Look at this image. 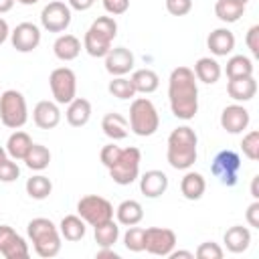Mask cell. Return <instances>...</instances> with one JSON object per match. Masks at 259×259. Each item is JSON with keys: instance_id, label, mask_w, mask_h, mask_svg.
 I'll use <instances>...</instances> for the list:
<instances>
[{"instance_id": "4316f807", "label": "cell", "mask_w": 259, "mask_h": 259, "mask_svg": "<svg viewBox=\"0 0 259 259\" xmlns=\"http://www.w3.org/2000/svg\"><path fill=\"white\" fill-rule=\"evenodd\" d=\"M59 233H61V239L77 243V241H81L85 237L87 223L79 214H67V217H63V221L59 225Z\"/></svg>"}, {"instance_id": "83f0119b", "label": "cell", "mask_w": 259, "mask_h": 259, "mask_svg": "<svg viewBox=\"0 0 259 259\" xmlns=\"http://www.w3.org/2000/svg\"><path fill=\"white\" fill-rule=\"evenodd\" d=\"M32 138L22 132V130H16L14 134H10V138L6 140V154L12 158V160H24V156L28 154L30 146H32Z\"/></svg>"}, {"instance_id": "484cf974", "label": "cell", "mask_w": 259, "mask_h": 259, "mask_svg": "<svg viewBox=\"0 0 259 259\" xmlns=\"http://www.w3.org/2000/svg\"><path fill=\"white\" fill-rule=\"evenodd\" d=\"M65 117H67L69 125L83 127L89 121V117H91V103L85 97H75L71 103H67Z\"/></svg>"}, {"instance_id": "7a4b0ae2", "label": "cell", "mask_w": 259, "mask_h": 259, "mask_svg": "<svg viewBox=\"0 0 259 259\" xmlns=\"http://www.w3.org/2000/svg\"><path fill=\"white\" fill-rule=\"evenodd\" d=\"M198 136L190 125H178L168 136L166 160L174 170H188L196 162Z\"/></svg>"}, {"instance_id": "816d5d0a", "label": "cell", "mask_w": 259, "mask_h": 259, "mask_svg": "<svg viewBox=\"0 0 259 259\" xmlns=\"http://www.w3.org/2000/svg\"><path fill=\"white\" fill-rule=\"evenodd\" d=\"M12 6H14V0H0V14L12 10Z\"/></svg>"}, {"instance_id": "d4e9b609", "label": "cell", "mask_w": 259, "mask_h": 259, "mask_svg": "<svg viewBox=\"0 0 259 259\" xmlns=\"http://www.w3.org/2000/svg\"><path fill=\"white\" fill-rule=\"evenodd\" d=\"M204 190H206V180H204V176L200 172L188 170L182 176V180H180V192H182V196L186 200H198V198H202Z\"/></svg>"}, {"instance_id": "9c48e42d", "label": "cell", "mask_w": 259, "mask_h": 259, "mask_svg": "<svg viewBox=\"0 0 259 259\" xmlns=\"http://www.w3.org/2000/svg\"><path fill=\"white\" fill-rule=\"evenodd\" d=\"M49 85L55 101L59 105H67L77 97V77L69 67H57L49 75Z\"/></svg>"}, {"instance_id": "5bb4252c", "label": "cell", "mask_w": 259, "mask_h": 259, "mask_svg": "<svg viewBox=\"0 0 259 259\" xmlns=\"http://www.w3.org/2000/svg\"><path fill=\"white\" fill-rule=\"evenodd\" d=\"M10 42L18 53H32L40 45V28L34 22H20L10 30Z\"/></svg>"}, {"instance_id": "7bdbcfd3", "label": "cell", "mask_w": 259, "mask_h": 259, "mask_svg": "<svg viewBox=\"0 0 259 259\" xmlns=\"http://www.w3.org/2000/svg\"><path fill=\"white\" fill-rule=\"evenodd\" d=\"M103 8L107 14L111 16H119L123 12H127L130 8V0H103Z\"/></svg>"}, {"instance_id": "ffe728a7", "label": "cell", "mask_w": 259, "mask_h": 259, "mask_svg": "<svg viewBox=\"0 0 259 259\" xmlns=\"http://www.w3.org/2000/svg\"><path fill=\"white\" fill-rule=\"evenodd\" d=\"M227 93L231 99H235L237 103H245L251 101L257 93V81L255 77H237V79H229L227 83Z\"/></svg>"}, {"instance_id": "2e32d148", "label": "cell", "mask_w": 259, "mask_h": 259, "mask_svg": "<svg viewBox=\"0 0 259 259\" xmlns=\"http://www.w3.org/2000/svg\"><path fill=\"white\" fill-rule=\"evenodd\" d=\"M249 121H251V115L249 111L241 105V103H233V105H227L223 111H221V127L229 134H241L249 127Z\"/></svg>"}, {"instance_id": "44dd1931", "label": "cell", "mask_w": 259, "mask_h": 259, "mask_svg": "<svg viewBox=\"0 0 259 259\" xmlns=\"http://www.w3.org/2000/svg\"><path fill=\"white\" fill-rule=\"evenodd\" d=\"M225 247L231 251V253H243L249 249L251 245V231L243 225H233L225 231Z\"/></svg>"}, {"instance_id": "bcb514c9", "label": "cell", "mask_w": 259, "mask_h": 259, "mask_svg": "<svg viewBox=\"0 0 259 259\" xmlns=\"http://www.w3.org/2000/svg\"><path fill=\"white\" fill-rule=\"evenodd\" d=\"M67 4H69V8H71V10L85 12V10H89V8L95 4V0H67Z\"/></svg>"}, {"instance_id": "4dcf8cb0", "label": "cell", "mask_w": 259, "mask_h": 259, "mask_svg": "<svg viewBox=\"0 0 259 259\" xmlns=\"http://www.w3.org/2000/svg\"><path fill=\"white\" fill-rule=\"evenodd\" d=\"M245 6H247V4L237 2V0H217V4H214V14H217V18H219L221 22L231 24V22H237V20L243 16Z\"/></svg>"}, {"instance_id": "4fadbf2b", "label": "cell", "mask_w": 259, "mask_h": 259, "mask_svg": "<svg viewBox=\"0 0 259 259\" xmlns=\"http://www.w3.org/2000/svg\"><path fill=\"white\" fill-rule=\"evenodd\" d=\"M0 255L6 259H26L30 255L28 243L8 225H0Z\"/></svg>"}, {"instance_id": "6da1fadb", "label": "cell", "mask_w": 259, "mask_h": 259, "mask_svg": "<svg viewBox=\"0 0 259 259\" xmlns=\"http://www.w3.org/2000/svg\"><path fill=\"white\" fill-rule=\"evenodd\" d=\"M168 101L172 115L190 121L198 113V85L190 67H176L168 79Z\"/></svg>"}, {"instance_id": "ba28073f", "label": "cell", "mask_w": 259, "mask_h": 259, "mask_svg": "<svg viewBox=\"0 0 259 259\" xmlns=\"http://www.w3.org/2000/svg\"><path fill=\"white\" fill-rule=\"evenodd\" d=\"M77 214L91 227L95 225H101L105 221H111L113 219V204L99 196V194H87L83 198H79L77 202Z\"/></svg>"}, {"instance_id": "52a82bcc", "label": "cell", "mask_w": 259, "mask_h": 259, "mask_svg": "<svg viewBox=\"0 0 259 259\" xmlns=\"http://www.w3.org/2000/svg\"><path fill=\"white\" fill-rule=\"evenodd\" d=\"M140 162H142V152L136 146L121 148L117 162L111 168H107L111 180L119 186H127L132 182H136L140 176Z\"/></svg>"}, {"instance_id": "8fae6325", "label": "cell", "mask_w": 259, "mask_h": 259, "mask_svg": "<svg viewBox=\"0 0 259 259\" xmlns=\"http://www.w3.org/2000/svg\"><path fill=\"white\" fill-rule=\"evenodd\" d=\"M174 247H176V233L172 229L166 227L144 229V251L158 257H168Z\"/></svg>"}, {"instance_id": "9a60e30c", "label": "cell", "mask_w": 259, "mask_h": 259, "mask_svg": "<svg viewBox=\"0 0 259 259\" xmlns=\"http://www.w3.org/2000/svg\"><path fill=\"white\" fill-rule=\"evenodd\" d=\"M103 59H105V71L109 75H113V77H125L136 65L134 53L130 49H125V47L109 49V53Z\"/></svg>"}, {"instance_id": "60d3db41", "label": "cell", "mask_w": 259, "mask_h": 259, "mask_svg": "<svg viewBox=\"0 0 259 259\" xmlns=\"http://www.w3.org/2000/svg\"><path fill=\"white\" fill-rule=\"evenodd\" d=\"M119 154H121V148L115 146V144L111 142V144H105V146L101 148V152H99V160H101V164H103L105 168H111V166L117 162Z\"/></svg>"}, {"instance_id": "3957f363", "label": "cell", "mask_w": 259, "mask_h": 259, "mask_svg": "<svg viewBox=\"0 0 259 259\" xmlns=\"http://www.w3.org/2000/svg\"><path fill=\"white\" fill-rule=\"evenodd\" d=\"M26 235L34 247V253L42 259L57 257L61 251V233L59 227L45 217H36L28 221L26 225Z\"/></svg>"}, {"instance_id": "7402d4cb", "label": "cell", "mask_w": 259, "mask_h": 259, "mask_svg": "<svg viewBox=\"0 0 259 259\" xmlns=\"http://www.w3.org/2000/svg\"><path fill=\"white\" fill-rule=\"evenodd\" d=\"M196 81H202L206 85H212L221 79L223 75V69H221V63L212 57H200L196 63H194V69H192Z\"/></svg>"}, {"instance_id": "e575fe53", "label": "cell", "mask_w": 259, "mask_h": 259, "mask_svg": "<svg viewBox=\"0 0 259 259\" xmlns=\"http://www.w3.org/2000/svg\"><path fill=\"white\" fill-rule=\"evenodd\" d=\"M24 188H26V194H28L30 198H34V200H45V198H49V194L53 192V182H51L47 176H42V174H34V176H30V178L26 180Z\"/></svg>"}, {"instance_id": "11a10c76", "label": "cell", "mask_w": 259, "mask_h": 259, "mask_svg": "<svg viewBox=\"0 0 259 259\" xmlns=\"http://www.w3.org/2000/svg\"><path fill=\"white\" fill-rule=\"evenodd\" d=\"M237 2H243V4H247V2H249V0H237Z\"/></svg>"}, {"instance_id": "277c9868", "label": "cell", "mask_w": 259, "mask_h": 259, "mask_svg": "<svg viewBox=\"0 0 259 259\" xmlns=\"http://www.w3.org/2000/svg\"><path fill=\"white\" fill-rule=\"evenodd\" d=\"M115 36H117L115 18L113 16H99L87 28V32L83 36V49L87 51V55H91L95 59L105 57L109 53Z\"/></svg>"}, {"instance_id": "7dc6e473", "label": "cell", "mask_w": 259, "mask_h": 259, "mask_svg": "<svg viewBox=\"0 0 259 259\" xmlns=\"http://www.w3.org/2000/svg\"><path fill=\"white\" fill-rule=\"evenodd\" d=\"M95 257H97V259H119V255H117L111 247H101Z\"/></svg>"}, {"instance_id": "f1b7e54d", "label": "cell", "mask_w": 259, "mask_h": 259, "mask_svg": "<svg viewBox=\"0 0 259 259\" xmlns=\"http://www.w3.org/2000/svg\"><path fill=\"white\" fill-rule=\"evenodd\" d=\"M130 81H132L136 93H144V95L154 93L158 89V85H160V77L152 69H138V71H134Z\"/></svg>"}, {"instance_id": "f35d334b", "label": "cell", "mask_w": 259, "mask_h": 259, "mask_svg": "<svg viewBox=\"0 0 259 259\" xmlns=\"http://www.w3.org/2000/svg\"><path fill=\"white\" fill-rule=\"evenodd\" d=\"M198 259H223L225 251L219 243H212V241H206V243H200L196 253H194Z\"/></svg>"}, {"instance_id": "ab89813d", "label": "cell", "mask_w": 259, "mask_h": 259, "mask_svg": "<svg viewBox=\"0 0 259 259\" xmlns=\"http://www.w3.org/2000/svg\"><path fill=\"white\" fill-rule=\"evenodd\" d=\"M20 176V168L12 158H4L0 162V182H14Z\"/></svg>"}, {"instance_id": "b9f144b4", "label": "cell", "mask_w": 259, "mask_h": 259, "mask_svg": "<svg viewBox=\"0 0 259 259\" xmlns=\"http://www.w3.org/2000/svg\"><path fill=\"white\" fill-rule=\"evenodd\" d=\"M166 10L172 16H186L192 10V0H166Z\"/></svg>"}, {"instance_id": "f5cc1de1", "label": "cell", "mask_w": 259, "mask_h": 259, "mask_svg": "<svg viewBox=\"0 0 259 259\" xmlns=\"http://www.w3.org/2000/svg\"><path fill=\"white\" fill-rule=\"evenodd\" d=\"M14 2H18V4H24V6H32V4H36L38 0H14Z\"/></svg>"}, {"instance_id": "8d00e7d4", "label": "cell", "mask_w": 259, "mask_h": 259, "mask_svg": "<svg viewBox=\"0 0 259 259\" xmlns=\"http://www.w3.org/2000/svg\"><path fill=\"white\" fill-rule=\"evenodd\" d=\"M123 245L132 253L144 251V227H136V225L127 227V231L123 235Z\"/></svg>"}, {"instance_id": "ee69618b", "label": "cell", "mask_w": 259, "mask_h": 259, "mask_svg": "<svg viewBox=\"0 0 259 259\" xmlns=\"http://www.w3.org/2000/svg\"><path fill=\"white\" fill-rule=\"evenodd\" d=\"M245 42H247L251 55H253V57H259V24H253V26L247 30Z\"/></svg>"}, {"instance_id": "cb8c5ba5", "label": "cell", "mask_w": 259, "mask_h": 259, "mask_svg": "<svg viewBox=\"0 0 259 259\" xmlns=\"http://www.w3.org/2000/svg\"><path fill=\"white\" fill-rule=\"evenodd\" d=\"M53 53L59 61H73L81 53V40L75 34H59L53 42Z\"/></svg>"}, {"instance_id": "1f68e13d", "label": "cell", "mask_w": 259, "mask_h": 259, "mask_svg": "<svg viewBox=\"0 0 259 259\" xmlns=\"http://www.w3.org/2000/svg\"><path fill=\"white\" fill-rule=\"evenodd\" d=\"M93 235H95V243L99 247H113L119 239V227L117 223L111 221H105L101 225H95L93 227Z\"/></svg>"}, {"instance_id": "603a6c76", "label": "cell", "mask_w": 259, "mask_h": 259, "mask_svg": "<svg viewBox=\"0 0 259 259\" xmlns=\"http://www.w3.org/2000/svg\"><path fill=\"white\" fill-rule=\"evenodd\" d=\"M101 130H103V134L109 138V140H123V138H127V134H130V123H127V119L121 115V113H115V111H111V113H105L103 115V119H101Z\"/></svg>"}, {"instance_id": "30bf717a", "label": "cell", "mask_w": 259, "mask_h": 259, "mask_svg": "<svg viewBox=\"0 0 259 259\" xmlns=\"http://www.w3.org/2000/svg\"><path fill=\"white\" fill-rule=\"evenodd\" d=\"M210 172L223 186H235L241 172V158L233 150H221L210 164Z\"/></svg>"}, {"instance_id": "681fc988", "label": "cell", "mask_w": 259, "mask_h": 259, "mask_svg": "<svg viewBox=\"0 0 259 259\" xmlns=\"http://www.w3.org/2000/svg\"><path fill=\"white\" fill-rule=\"evenodd\" d=\"M168 257H172V259H178V257H186V259H192L194 257V253H190V251H170V255Z\"/></svg>"}, {"instance_id": "f546056e", "label": "cell", "mask_w": 259, "mask_h": 259, "mask_svg": "<svg viewBox=\"0 0 259 259\" xmlns=\"http://www.w3.org/2000/svg\"><path fill=\"white\" fill-rule=\"evenodd\" d=\"M115 217H117L119 225L132 227V225H138L144 219V208H142V204L138 200L127 198V200L119 202V206L115 208Z\"/></svg>"}, {"instance_id": "f6af8a7d", "label": "cell", "mask_w": 259, "mask_h": 259, "mask_svg": "<svg viewBox=\"0 0 259 259\" xmlns=\"http://www.w3.org/2000/svg\"><path fill=\"white\" fill-rule=\"evenodd\" d=\"M247 223L249 227L253 229H259V200H253L249 206H247Z\"/></svg>"}, {"instance_id": "c3c4849f", "label": "cell", "mask_w": 259, "mask_h": 259, "mask_svg": "<svg viewBox=\"0 0 259 259\" xmlns=\"http://www.w3.org/2000/svg\"><path fill=\"white\" fill-rule=\"evenodd\" d=\"M8 36H10V26H8V22L0 16V45H2Z\"/></svg>"}, {"instance_id": "db71d44e", "label": "cell", "mask_w": 259, "mask_h": 259, "mask_svg": "<svg viewBox=\"0 0 259 259\" xmlns=\"http://www.w3.org/2000/svg\"><path fill=\"white\" fill-rule=\"evenodd\" d=\"M6 156H8V154H6V148H2V146H0V162H2Z\"/></svg>"}, {"instance_id": "e0dca14e", "label": "cell", "mask_w": 259, "mask_h": 259, "mask_svg": "<svg viewBox=\"0 0 259 259\" xmlns=\"http://www.w3.org/2000/svg\"><path fill=\"white\" fill-rule=\"evenodd\" d=\"M32 121L40 130H53V127H57L59 121H61L59 103L57 101H49V99L38 101L34 105V109H32Z\"/></svg>"}, {"instance_id": "f907efd6", "label": "cell", "mask_w": 259, "mask_h": 259, "mask_svg": "<svg viewBox=\"0 0 259 259\" xmlns=\"http://www.w3.org/2000/svg\"><path fill=\"white\" fill-rule=\"evenodd\" d=\"M257 184H259V176H253V180H251V196H253L255 200H259V190H257Z\"/></svg>"}, {"instance_id": "836d02e7", "label": "cell", "mask_w": 259, "mask_h": 259, "mask_svg": "<svg viewBox=\"0 0 259 259\" xmlns=\"http://www.w3.org/2000/svg\"><path fill=\"white\" fill-rule=\"evenodd\" d=\"M24 164L30 170H34V172L45 170L51 164V152H49V148L42 146V144H32L30 150H28V154L24 156Z\"/></svg>"}, {"instance_id": "d6986e66", "label": "cell", "mask_w": 259, "mask_h": 259, "mask_svg": "<svg viewBox=\"0 0 259 259\" xmlns=\"http://www.w3.org/2000/svg\"><path fill=\"white\" fill-rule=\"evenodd\" d=\"M206 47L214 57H227L235 49V34L229 28H214L206 36Z\"/></svg>"}, {"instance_id": "d6a6232c", "label": "cell", "mask_w": 259, "mask_h": 259, "mask_svg": "<svg viewBox=\"0 0 259 259\" xmlns=\"http://www.w3.org/2000/svg\"><path fill=\"white\" fill-rule=\"evenodd\" d=\"M225 73H227L229 79L251 77L253 75V61L245 55H233L225 65Z\"/></svg>"}, {"instance_id": "5b68a950", "label": "cell", "mask_w": 259, "mask_h": 259, "mask_svg": "<svg viewBox=\"0 0 259 259\" xmlns=\"http://www.w3.org/2000/svg\"><path fill=\"white\" fill-rule=\"evenodd\" d=\"M127 123H130V130L140 138L154 136L160 127V115H158L156 105L148 97H136L130 105Z\"/></svg>"}, {"instance_id": "7c38bea8", "label": "cell", "mask_w": 259, "mask_h": 259, "mask_svg": "<svg viewBox=\"0 0 259 259\" xmlns=\"http://www.w3.org/2000/svg\"><path fill=\"white\" fill-rule=\"evenodd\" d=\"M40 24L49 32H65L71 24V8L61 0L49 2L40 10Z\"/></svg>"}, {"instance_id": "74e56055", "label": "cell", "mask_w": 259, "mask_h": 259, "mask_svg": "<svg viewBox=\"0 0 259 259\" xmlns=\"http://www.w3.org/2000/svg\"><path fill=\"white\" fill-rule=\"evenodd\" d=\"M241 150H243V154H245L249 160H253V162L259 158V132H257V130H251L249 134L243 136V140H241Z\"/></svg>"}, {"instance_id": "d590c367", "label": "cell", "mask_w": 259, "mask_h": 259, "mask_svg": "<svg viewBox=\"0 0 259 259\" xmlns=\"http://www.w3.org/2000/svg\"><path fill=\"white\" fill-rule=\"evenodd\" d=\"M109 93L117 99H134L136 97V89L132 85V81L127 77H113L107 85Z\"/></svg>"}, {"instance_id": "ac0fdd59", "label": "cell", "mask_w": 259, "mask_h": 259, "mask_svg": "<svg viewBox=\"0 0 259 259\" xmlns=\"http://www.w3.org/2000/svg\"><path fill=\"white\" fill-rule=\"evenodd\" d=\"M140 190L148 198H158L168 190V176L162 170H148L140 178Z\"/></svg>"}, {"instance_id": "8992f818", "label": "cell", "mask_w": 259, "mask_h": 259, "mask_svg": "<svg viewBox=\"0 0 259 259\" xmlns=\"http://www.w3.org/2000/svg\"><path fill=\"white\" fill-rule=\"evenodd\" d=\"M28 119L26 99L16 89H6L0 93V121L10 130H20Z\"/></svg>"}]
</instances>
